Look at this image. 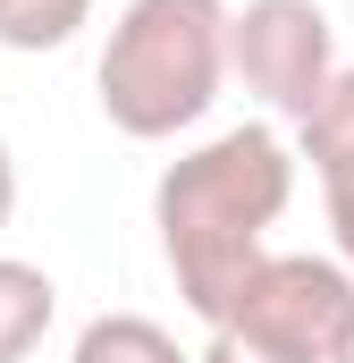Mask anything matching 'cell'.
I'll return each mask as SVG.
<instances>
[{
	"label": "cell",
	"instance_id": "cell-1",
	"mask_svg": "<svg viewBox=\"0 0 354 363\" xmlns=\"http://www.w3.org/2000/svg\"><path fill=\"white\" fill-rule=\"evenodd\" d=\"M295 203V152L270 127H228L194 152H177L152 186V228L169 279L194 321H228V304L245 296V279L270 262V228Z\"/></svg>",
	"mask_w": 354,
	"mask_h": 363
},
{
	"label": "cell",
	"instance_id": "cell-2",
	"mask_svg": "<svg viewBox=\"0 0 354 363\" xmlns=\"http://www.w3.org/2000/svg\"><path fill=\"white\" fill-rule=\"evenodd\" d=\"M228 0H127L101 43V118L135 144H169L211 118L228 85Z\"/></svg>",
	"mask_w": 354,
	"mask_h": 363
},
{
	"label": "cell",
	"instance_id": "cell-3",
	"mask_svg": "<svg viewBox=\"0 0 354 363\" xmlns=\"http://www.w3.org/2000/svg\"><path fill=\"white\" fill-rule=\"evenodd\" d=\"M219 330L253 338L278 363H338L354 338V271L329 254H270Z\"/></svg>",
	"mask_w": 354,
	"mask_h": 363
},
{
	"label": "cell",
	"instance_id": "cell-4",
	"mask_svg": "<svg viewBox=\"0 0 354 363\" xmlns=\"http://www.w3.org/2000/svg\"><path fill=\"white\" fill-rule=\"evenodd\" d=\"M228 77L278 118H312L338 85V26L321 0H245L228 17Z\"/></svg>",
	"mask_w": 354,
	"mask_h": 363
},
{
	"label": "cell",
	"instance_id": "cell-5",
	"mask_svg": "<svg viewBox=\"0 0 354 363\" xmlns=\"http://www.w3.org/2000/svg\"><path fill=\"white\" fill-rule=\"evenodd\" d=\"M295 152H304V161H312V178H321L338 262L354 271V68H338V85L321 93V110L295 127Z\"/></svg>",
	"mask_w": 354,
	"mask_h": 363
},
{
	"label": "cell",
	"instance_id": "cell-6",
	"mask_svg": "<svg viewBox=\"0 0 354 363\" xmlns=\"http://www.w3.org/2000/svg\"><path fill=\"white\" fill-rule=\"evenodd\" d=\"M51 321H59V287H51V271L0 254V363H25L42 338H51Z\"/></svg>",
	"mask_w": 354,
	"mask_h": 363
},
{
	"label": "cell",
	"instance_id": "cell-7",
	"mask_svg": "<svg viewBox=\"0 0 354 363\" xmlns=\"http://www.w3.org/2000/svg\"><path fill=\"white\" fill-rule=\"evenodd\" d=\"M68 363H194V355L177 347L152 313H101V321H85V330H76Z\"/></svg>",
	"mask_w": 354,
	"mask_h": 363
},
{
	"label": "cell",
	"instance_id": "cell-8",
	"mask_svg": "<svg viewBox=\"0 0 354 363\" xmlns=\"http://www.w3.org/2000/svg\"><path fill=\"white\" fill-rule=\"evenodd\" d=\"M85 17L93 0H0V51H59Z\"/></svg>",
	"mask_w": 354,
	"mask_h": 363
},
{
	"label": "cell",
	"instance_id": "cell-9",
	"mask_svg": "<svg viewBox=\"0 0 354 363\" xmlns=\"http://www.w3.org/2000/svg\"><path fill=\"white\" fill-rule=\"evenodd\" d=\"M194 363H278V355H262V347H253V338H236V330H211V347H202Z\"/></svg>",
	"mask_w": 354,
	"mask_h": 363
},
{
	"label": "cell",
	"instance_id": "cell-10",
	"mask_svg": "<svg viewBox=\"0 0 354 363\" xmlns=\"http://www.w3.org/2000/svg\"><path fill=\"white\" fill-rule=\"evenodd\" d=\"M8 220H17V152L0 135V237H8Z\"/></svg>",
	"mask_w": 354,
	"mask_h": 363
},
{
	"label": "cell",
	"instance_id": "cell-11",
	"mask_svg": "<svg viewBox=\"0 0 354 363\" xmlns=\"http://www.w3.org/2000/svg\"><path fill=\"white\" fill-rule=\"evenodd\" d=\"M338 363H354V338H346V355H338Z\"/></svg>",
	"mask_w": 354,
	"mask_h": 363
}]
</instances>
